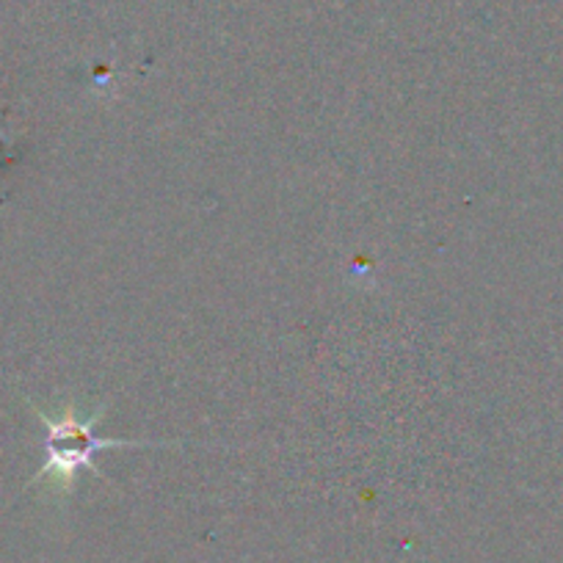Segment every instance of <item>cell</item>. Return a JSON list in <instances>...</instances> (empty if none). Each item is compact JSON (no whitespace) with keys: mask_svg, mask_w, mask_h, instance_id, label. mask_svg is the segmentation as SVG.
I'll return each mask as SVG.
<instances>
[{"mask_svg":"<svg viewBox=\"0 0 563 563\" xmlns=\"http://www.w3.org/2000/svg\"><path fill=\"white\" fill-rule=\"evenodd\" d=\"M106 406H100L91 415H84L75 406H67L58 415L36 411L47 429L45 440V467L36 473L40 478H53V486L58 492H69L75 486L80 470H91L95 475L102 473L95 464V453L108 451V448H169L175 442H133V440H106L95 434V426L100 422Z\"/></svg>","mask_w":563,"mask_h":563,"instance_id":"cell-1","label":"cell"}]
</instances>
